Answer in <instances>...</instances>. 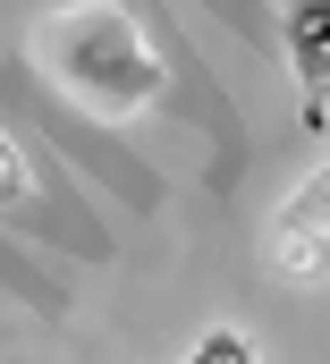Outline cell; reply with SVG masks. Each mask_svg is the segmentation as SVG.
Instances as JSON below:
<instances>
[{"instance_id":"7a4b0ae2","label":"cell","mask_w":330,"mask_h":364,"mask_svg":"<svg viewBox=\"0 0 330 364\" xmlns=\"http://www.w3.org/2000/svg\"><path fill=\"white\" fill-rule=\"evenodd\" d=\"M280 43L297 60V110H305V127H322V110H330V0H280Z\"/></svg>"},{"instance_id":"3957f363","label":"cell","mask_w":330,"mask_h":364,"mask_svg":"<svg viewBox=\"0 0 330 364\" xmlns=\"http://www.w3.org/2000/svg\"><path fill=\"white\" fill-rule=\"evenodd\" d=\"M322 255H330V161L280 203V272H288V279H314Z\"/></svg>"},{"instance_id":"277c9868","label":"cell","mask_w":330,"mask_h":364,"mask_svg":"<svg viewBox=\"0 0 330 364\" xmlns=\"http://www.w3.org/2000/svg\"><path fill=\"white\" fill-rule=\"evenodd\" d=\"M186 364H262V348H254L246 331H229V322H212L195 348H186Z\"/></svg>"},{"instance_id":"5b68a950","label":"cell","mask_w":330,"mask_h":364,"mask_svg":"<svg viewBox=\"0 0 330 364\" xmlns=\"http://www.w3.org/2000/svg\"><path fill=\"white\" fill-rule=\"evenodd\" d=\"M0 212H34V178H26V161H17L9 136H0Z\"/></svg>"},{"instance_id":"6da1fadb","label":"cell","mask_w":330,"mask_h":364,"mask_svg":"<svg viewBox=\"0 0 330 364\" xmlns=\"http://www.w3.org/2000/svg\"><path fill=\"white\" fill-rule=\"evenodd\" d=\"M34 51H43V68L77 93V102L110 110V119H127V110H144V102L161 93V60H153L144 26H136L119 0H77V9H60V17H43Z\"/></svg>"}]
</instances>
